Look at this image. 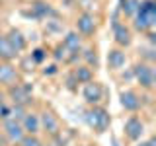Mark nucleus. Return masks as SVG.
<instances>
[{"label": "nucleus", "instance_id": "e433bc0d", "mask_svg": "<svg viewBox=\"0 0 156 146\" xmlns=\"http://www.w3.org/2000/svg\"><path fill=\"white\" fill-rule=\"evenodd\" d=\"M125 4H127V0H117V10H119V12H123V8H125Z\"/></svg>", "mask_w": 156, "mask_h": 146}, {"label": "nucleus", "instance_id": "c85d7f7f", "mask_svg": "<svg viewBox=\"0 0 156 146\" xmlns=\"http://www.w3.org/2000/svg\"><path fill=\"white\" fill-rule=\"evenodd\" d=\"M39 72H41V76H45V78H53V76H57L58 72H61V68H58L57 62H49V64H43Z\"/></svg>", "mask_w": 156, "mask_h": 146}, {"label": "nucleus", "instance_id": "72a5a7b5", "mask_svg": "<svg viewBox=\"0 0 156 146\" xmlns=\"http://www.w3.org/2000/svg\"><path fill=\"white\" fill-rule=\"evenodd\" d=\"M135 146H156V138L154 136H148V138H143L139 142H135Z\"/></svg>", "mask_w": 156, "mask_h": 146}, {"label": "nucleus", "instance_id": "2eb2a0df", "mask_svg": "<svg viewBox=\"0 0 156 146\" xmlns=\"http://www.w3.org/2000/svg\"><path fill=\"white\" fill-rule=\"evenodd\" d=\"M4 33H6L8 43L12 45V49L18 53V55H23V53L27 51V47H29V37H27L20 27H8V31H4Z\"/></svg>", "mask_w": 156, "mask_h": 146}, {"label": "nucleus", "instance_id": "6e6552de", "mask_svg": "<svg viewBox=\"0 0 156 146\" xmlns=\"http://www.w3.org/2000/svg\"><path fill=\"white\" fill-rule=\"evenodd\" d=\"M119 105L125 113L135 115L143 111V101H140V92H136L135 88H125L119 92Z\"/></svg>", "mask_w": 156, "mask_h": 146}, {"label": "nucleus", "instance_id": "aec40b11", "mask_svg": "<svg viewBox=\"0 0 156 146\" xmlns=\"http://www.w3.org/2000/svg\"><path fill=\"white\" fill-rule=\"evenodd\" d=\"M20 55L12 49V45L8 43L6 33L0 31V61H6V62H14Z\"/></svg>", "mask_w": 156, "mask_h": 146}, {"label": "nucleus", "instance_id": "dca6fc26", "mask_svg": "<svg viewBox=\"0 0 156 146\" xmlns=\"http://www.w3.org/2000/svg\"><path fill=\"white\" fill-rule=\"evenodd\" d=\"M26 134H41V123H39V109H27L26 117L20 121Z\"/></svg>", "mask_w": 156, "mask_h": 146}, {"label": "nucleus", "instance_id": "bb28decb", "mask_svg": "<svg viewBox=\"0 0 156 146\" xmlns=\"http://www.w3.org/2000/svg\"><path fill=\"white\" fill-rule=\"evenodd\" d=\"M139 2L140 0H127L123 12H121V16H123V19H131L136 14V10H139Z\"/></svg>", "mask_w": 156, "mask_h": 146}, {"label": "nucleus", "instance_id": "58836bf2", "mask_svg": "<svg viewBox=\"0 0 156 146\" xmlns=\"http://www.w3.org/2000/svg\"><path fill=\"white\" fill-rule=\"evenodd\" d=\"M0 146H10V144L6 142V140H4V138H2V134H0Z\"/></svg>", "mask_w": 156, "mask_h": 146}, {"label": "nucleus", "instance_id": "4468645a", "mask_svg": "<svg viewBox=\"0 0 156 146\" xmlns=\"http://www.w3.org/2000/svg\"><path fill=\"white\" fill-rule=\"evenodd\" d=\"M127 51L125 49H119V47H111L105 55V62H107V70L109 72H119L127 66Z\"/></svg>", "mask_w": 156, "mask_h": 146}, {"label": "nucleus", "instance_id": "393cba45", "mask_svg": "<svg viewBox=\"0 0 156 146\" xmlns=\"http://www.w3.org/2000/svg\"><path fill=\"white\" fill-rule=\"evenodd\" d=\"M139 58L146 64H154L156 62V47L152 45H143L139 47Z\"/></svg>", "mask_w": 156, "mask_h": 146}, {"label": "nucleus", "instance_id": "f8f14e48", "mask_svg": "<svg viewBox=\"0 0 156 146\" xmlns=\"http://www.w3.org/2000/svg\"><path fill=\"white\" fill-rule=\"evenodd\" d=\"M23 76L20 74L16 62H6V61H0V88H10L18 82H22Z\"/></svg>", "mask_w": 156, "mask_h": 146}, {"label": "nucleus", "instance_id": "b1692460", "mask_svg": "<svg viewBox=\"0 0 156 146\" xmlns=\"http://www.w3.org/2000/svg\"><path fill=\"white\" fill-rule=\"evenodd\" d=\"M29 57H31V61L35 62V66H43L47 62V58H49V49L47 47H43V45H37V47H33L31 51H29Z\"/></svg>", "mask_w": 156, "mask_h": 146}, {"label": "nucleus", "instance_id": "79ce46f5", "mask_svg": "<svg viewBox=\"0 0 156 146\" xmlns=\"http://www.w3.org/2000/svg\"><path fill=\"white\" fill-rule=\"evenodd\" d=\"M10 146H20V144H10Z\"/></svg>", "mask_w": 156, "mask_h": 146}, {"label": "nucleus", "instance_id": "4c0bfd02", "mask_svg": "<svg viewBox=\"0 0 156 146\" xmlns=\"http://www.w3.org/2000/svg\"><path fill=\"white\" fill-rule=\"evenodd\" d=\"M6 101V92H4V88H0V103H4Z\"/></svg>", "mask_w": 156, "mask_h": 146}, {"label": "nucleus", "instance_id": "f03ea898", "mask_svg": "<svg viewBox=\"0 0 156 146\" xmlns=\"http://www.w3.org/2000/svg\"><path fill=\"white\" fill-rule=\"evenodd\" d=\"M6 99H10V105H26L27 109H33L35 97H33V84L27 80H22L18 84L6 88Z\"/></svg>", "mask_w": 156, "mask_h": 146}, {"label": "nucleus", "instance_id": "39448f33", "mask_svg": "<svg viewBox=\"0 0 156 146\" xmlns=\"http://www.w3.org/2000/svg\"><path fill=\"white\" fill-rule=\"evenodd\" d=\"M144 134H146V123L139 113L129 115L123 121V136H125L127 142L135 144V142H139V140H143Z\"/></svg>", "mask_w": 156, "mask_h": 146}, {"label": "nucleus", "instance_id": "9b49d317", "mask_svg": "<svg viewBox=\"0 0 156 146\" xmlns=\"http://www.w3.org/2000/svg\"><path fill=\"white\" fill-rule=\"evenodd\" d=\"M0 134H2V138L8 144H20L22 138L26 136L20 121H14V119H6V121L0 123Z\"/></svg>", "mask_w": 156, "mask_h": 146}, {"label": "nucleus", "instance_id": "423d86ee", "mask_svg": "<svg viewBox=\"0 0 156 146\" xmlns=\"http://www.w3.org/2000/svg\"><path fill=\"white\" fill-rule=\"evenodd\" d=\"M39 123H41V133L47 138H53L62 130V121L51 107H41L39 109Z\"/></svg>", "mask_w": 156, "mask_h": 146}, {"label": "nucleus", "instance_id": "7c9ffc66", "mask_svg": "<svg viewBox=\"0 0 156 146\" xmlns=\"http://www.w3.org/2000/svg\"><path fill=\"white\" fill-rule=\"evenodd\" d=\"M125 19H123V16H121V12L117 8H113V12L109 14V29H115L119 23H123Z\"/></svg>", "mask_w": 156, "mask_h": 146}, {"label": "nucleus", "instance_id": "412c9836", "mask_svg": "<svg viewBox=\"0 0 156 146\" xmlns=\"http://www.w3.org/2000/svg\"><path fill=\"white\" fill-rule=\"evenodd\" d=\"M16 66H18V70H20V74H33V72L37 70V66H35V62L31 61V57H29V53H23V55H20L16 58Z\"/></svg>", "mask_w": 156, "mask_h": 146}, {"label": "nucleus", "instance_id": "0eeeda50", "mask_svg": "<svg viewBox=\"0 0 156 146\" xmlns=\"http://www.w3.org/2000/svg\"><path fill=\"white\" fill-rule=\"evenodd\" d=\"M80 96H82V99H84V103L88 107H94V105L104 103V99L107 96V90L104 88L101 82L94 80V82H88V84L80 86Z\"/></svg>", "mask_w": 156, "mask_h": 146}, {"label": "nucleus", "instance_id": "2f4dec72", "mask_svg": "<svg viewBox=\"0 0 156 146\" xmlns=\"http://www.w3.org/2000/svg\"><path fill=\"white\" fill-rule=\"evenodd\" d=\"M119 78L125 82V84H131V82H135V76H133V68L127 66L123 70H119Z\"/></svg>", "mask_w": 156, "mask_h": 146}, {"label": "nucleus", "instance_id": "473e14b6", "mask_svg": "<svg viewBox=\"0 0 156 146\" xmlns=\"http://www.w3.org/2000/svg\"><path fill=\"white\" fill-rule=\"evenodd\" d=\"M6 119H10V103L4 101V103H0V123Z\"/></svg>", "mask_w": 156, "mask_h": 146}, {"label": "nucleus", "instance_id": "cd10ccee", "mask_svg": "<svg viewBox=\"0 0 156 146\" xmlns=\"http://www.w3.org/2000/svg\"><path fill=\"white\" fill-rule=\"evenodd\" d=\"M27 113V107L26 105H10V119L14 121H22Z\"/></svg>", "mask_w": 156, "mask_h": 146}, {"label": "nucleus", "instance_id": "a211bd4d", "mask_svg": "<svg viewBox=\"0 0 156 146\" xmlns=\"http://www.w3.org/2000/svg\"><path fill=\"white\" fill-rule=\"evenodd\" d=\"M80 62L90 68L98 70L100 68V53H98V47L96 45H84L80 51Z\"/></svg>", "mask_w": 156, "mask_h": 146}, {"label": "nucleus", "instance_id": "a878e982", "mask_svg": "<svg viewBox=\"0 0 156 146\" xmlns=\"http://www.w3.org/2000/svg\"><path fill=\"white\" fill-rule=\"evenodd\" d=\"M62 86H65V90L70 92V94H78V88H80V84H78V80L74 78V74H72V70H68L66 74H65Z\"/></svg>", "mask_w": 156, "mask_h": 146}, {"label": "nucleus", "instance_id": "9d476101", "mask_svg": "<svg viewBox=\"0 0 156 146\" xmlns=\"http://www.w3.org/2000/svg\"><path fill=\"white\" fill-rule=\"evenodd\" d=\"M129 22H131L133 33L144 35L146 31H154L156 29V12H140V10H136V14Z\"/></svg>", "mask_w": 156, "mask_h": 146}, {"label": "nucleus", "instance_id": "4be33fe9", "mask_svg": "<svg viewBox=\"0 0 156 146\" xmlns=\"http://www.w3.org/2000/svg\"><path fill=\"white\" fill-rule=\"evenodd\" d=\"M66 55H68V51H66L65 47H62V43H61V41L55 43V45L49 49V58H51V62H57L58 66H61V64H65Z\"/></svg>", "mask_w": 156, "mask_h": 146}, {"label": "nucleus", "instance_id": "ddd939ff", "mask_svg": "<svg viewBox=\"0 0 156 146\" xmlns=\"http://www.w3.org/2000/svg\"><path fill=\"white\" fill-rule=\"evenodd\" d=\"M111 35H113V47H119V49H129L131 45H133V39H135V33L133 29H131L129 23H119L115 29H111Z\"/></svg>", "mask_w": 156, "mask_h": 146}, {"label": "nucleus", "instance_id": "f257e3e1", "mask_svg": "<svg viewBox=\"0 0 156 146\" xmlns=\"http://www.w3.org/2000/svg\"><path fill=\"white\" fill-rule=\"evenodd\" d=\"M82 121L86 123L88 129H92L96 134H105L111 129V113L105 105H94L86 107L82 113Z\"/></svg>", "mask_w": 156, "mask_h": 146}, {"label": "nucleus", "instance_id": "c756f323", "mask_svg": "<svg viewBox=\"0 0 156 146\" xmlns=\"http://www.w3.org/2000/svg\"><path fill=\"white\" fill-rule=\"evenodd\" d=\"M43 142H45V140L39 134H26L22 138V142H20V146H43Z\"/></svg>", "mask_w": 156, "mask_h": 146}, {"label": "nucleus", "instance_id": "f3484780", "mask_svg": "<svg viewBox=\"0 0 156 146\" xmlns=\"http://www.w3.org/2000/svg\"><path fill=\"white\" fill-rule=\"evenodd\" d=\"M61 43H62V47H65L68 53H80L82 47H84V39L78 35L74 29H68V31L62 33Z\"/></svg>", "mask_w": 156, "mask_h": 146}, {"label": "nucleus", "instance_id": "7ed1b4c3", "mask_svg": "<svg viewBox=\"0 0 156 146\" xmlns=\"http://www.w3.org/2000/svg\"><path fill=\"white\" fill-rule=\"evenodd\" d=\"M133 76L140 92H154L156 90V68L154 64H146L143 61H136L133 66Z\"/></svg>", "mask_w": 156, "mask_h": 146}, {"label": "nucleus", "instance_id": "20e7f679", "mask_svg": "<svg viewBox=\"0 0 156 146\" xmlns=\"http://www.w3.org/2000/svg\"><path fill=\"white\" fill-rule=\"evenodd\" d=\"M98 27H100V19L94 12H78L76 18H74V31L80 35L82 39H92L96 37L98 33Z\"/></svg>", "mask_w": 156, "mask_h": 146}, {"label": "nucleus", "instance_id": "c9c22d12", "mask_svg": "<svg viewBox=\"0 0 156 146\" xmlns=\"http://www.w3.org/2000/svg\"><path fill=\"white\" fill-rule=\"evenodd\" d=\"M109 140H111V146H121V142H119V138H117L115 134H109Z\"/></svg>", "mask_w": 156, "mask_h": 146}, {"label": "nucleus", "instance_id": "5701e85b", "mask_svg": "<svg viewBox=\"0 0 156 146\" xmlns=\"http://www.w3.org/2000/svg\"><path fill=\"white\" fill-rule=\"evenodd\" d=\"M45 33L47 35H62L65 33V22H62V18L45 19Z\"/></svg>", "mask_w": 156, "mask_h": 146}, {"label": "nucleus", "instance_id": "1a4fd4ad", "mask_svg": "<svg viewBox=\"0 0 156 146\" xmlns=\"http://www.w3.org/2000/svg\"><path fill=\"white\" fill-rule=\"evenodd\" d=\"M29 12L33 14L35 22H45V19H53V18H61V12L53 6L49 0H31L27 4Z\"/></svg>", "mask_w": 156, "mask_h": 146}, {"label": "nucleus", "instance_id": "f704fd0d", "mask_svg": "<svg viewBox=\"0 0 156 146\" xmlns=\"http://www.w3.org/2000/svg\"><path fill=\"white\" fill-rule=\"evenodd\" d=\"M144 37H146V45L156 47V33H154V31H146V33H144Z\"/></svg>", "mask_w": 156, "mask_h": 146}, {"label": "nucleus", "instance_id": "6ab92c4d", "mask_svg": "<svg viewBox=\"0 0 156 146\" xmlns=\"http://www.w3.org/2000/svg\"><path fill=\"white\" fill-rule=\"evenodd\" d=\"M72 70V74H74V78L78 80V84L80 86H84L88 84V82H94L96 80V70L94 68H90V66H86V64H76V66H72L70 68Z\"/></svg>", "mask_w": 156, "mask_h": 146}, {"label": "nucleus", "instance_id": "ea45409f", "mask_svg": "<svg viewBox=\"0 0 156 146\" xmlns=\"http://www.w3.org/2000/svg\"><path fill=\"white\" fill-rule=\"evenodd\" d=\"M43 146H55V144H53V142H51V140H49V138H47V140H45V142H43Z\"/></svg>", "mask_w": 156, "mask_h": 146}, {"label": "nucleus", "instance_id": "a19ab883", "mask_svg": "<svg viewBox=\"0 0 156 146\" xmlns=\"http://www.w3.org/2000/svg\"><path fill=\"white\" fill-rule=\"evenodd\" d=\"M78 146H94V144H78Z\"/></svg>", "mask_w": 156, "mask_h": 146}]
</instances>
